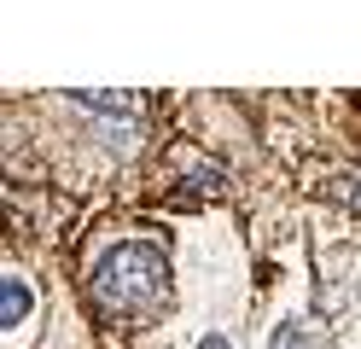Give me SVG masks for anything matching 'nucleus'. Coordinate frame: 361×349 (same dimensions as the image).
<instances>
[{
    "label": "nucleus",
    "mask_w": 361,
    "mask_h": 349,
    "mask_svg": "<svg viewBox=\"0 0 361 349\" xmlns=\"http://www.w3.org/2000/svg\"><path fill=\"white\" fill-rule=\"evenodd\" d=\"M0 302H6V309H0V326H24L30 309H35V291L12 274V279H0Z\"/></svg>",
    "instance_id": "3"
},
{
    "label": "nucleus",
    "mask_w": 361,
    "mask_h": 349,
    "mask_svg": "<svg viewBox=\"0 0 361 349\" xmlns=\"http://www.w3.org/2000/svg\"><path fill=\"white\" fill-rule=\"evenodd\" d=\"M268 349H321V338H314V326H303V320H280Z\"/></svg>",
    "instance_id": "4"
},
{
    "label": "nucleus",
    "mask_w": 361,
    "mask_h": 349,
    "mask_svg": "<svg viewBox=\"0 0 361 349\" xmlns=\"http://www.w3.org/2000/svg\"><path fill=\"white\" fill-rule=\"evenodd\" d=\"M71 99H76L87 116H99L117 152H128V146H134V134L146 128V93H123V87H111V93H87V87H76Z\"/></svg>",
    "instance_id": "2"
},
{
    "label": "nucleus",
    "mask_w": 361,
    "mask_h": 349,
    "mask_svg": "<svg viewBox=\"0 0 361 349\" xmlns=\"http://www.w3.org/2000/svg\"><path fill=\"white\" fill-rule=\"evenodd\" d=\"M198 349H233V343H228V338H216V332H210V338H198Z\"/></svg>",
    "instance_id": "6"
},
{
    "label": "nucleus",
    "mask_w": 361,
    "mask_h": 349,
    "mask_svg": "<svg viewBox=\"0 0 361 349\" xmlns=\"http://www.w3.org/2000/svg\"><path fill=\"white\" fill-rule=\"evenodd\" d=\"M326 198L361 216V175H355V169H338V175H326Z\"/></svg>",
    "instance_id": "5"
},
{
    "label": "nucleus",
    "mask_w": 361,
    "mask_h": 349,
    "mask_svg": "<svg viewBox=\"0 0 361 349\" xmlns=\"http://www.w3.org/2000/svg\"><path fill=\"white\" fill-rule=\"evenodd\" d=\"M87 297L105 320H140L169 302V250L152 239H123L111 245L94 274H87Z\"/></svg>",
    "instance_id": "1"
}]
</instances>
